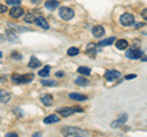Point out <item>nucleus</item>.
Wrapping results in <instances>:
<instances>
[{
	"label": "nucleus",
	"instance_id": "nucleus-14",
	"mask_svg": "<svg viewBox=\"0 0 147 137\" xmlns=\"http://www.w3.org/2000/svg\"><path fill=\"white\" fill-rule=\"evenodd\" d=\"M45 9H48V10H54V9H57L59 6V1L58 0H48V1H45Z\"/></svg>",
	"mask_w": 147,
	"mask_h": 137
},
{
	"label": "nucleus",
	"instance_id": "nucleus-24",
	"mask_svg": "<svg viewBox=\"0 0 147 137\" xmlns=\"http://www.w3.org/2000/svg\"><path fill=\"white\" fill-rule=\"evenodd\" d=\"M75 83H76L77 86H82V87H84V86H87V85H88V81H87L85 77H79V79H76Z\"/></svg>",
	"mask_w": 147,
	"mask_h": 137
},
{
	"label": "nucleus",
	"instance_id": "nucleus-29",
	"mask_svg": "<svg viewBox=\"0 0 147 137\" xmlns=\"http://www.w3.org/2000/svg\"><path fill=\"white\" fill-rule=\"evenodd\" d=\"M6 4H7V5L16 6V5H20V4H21V0H6Z\"/></svg>",
	"mask_w": 147,
	"mask_h": 137
},
{
	"label": "nucleus",
	"instance_id": "nucleus-6",
	"mask_svg": "<svg viewBox=\"0 0 147 137\" xmlns=\"http://www.w3.org/2000/svg\"><path fill=\"white\" fill-rule=\"evenodd\" d=\"M120 76H121L120 72L117 71V70H109V71H107V72L104 74L105 80H107L108 82H114V81H117Z\"/></svg>",
	"mask_w": 147,
	"mask_h": 137
},
{
	"label": "nucleus",
	"instance_id": "nucleus-23",
	"mask_svg": "<svg viewBox=\"0 0 147 137\" xmlns=\"http://www.w3.org/2000/svg\"><path fill=\"white\" fill-rule=\"evenodd\" d=\"M34 20H36L34 13L28 12V13H26V15H25V21L27 22V24H32V22H34Z\"/></svg>",
	"mask_w": 147,
	"mask_h": 137
},
{
	"label": "nucleus",
	"instance_id": "nucleus-9",
	"mask_svg": "<svg viewBox=\"0 0 147 137\" xmlns=\"http://www.w3.org/2000/svg\"><path fill=\"white\" fill-rule=\"evenodd\" d=\"M22 15H24V9H22L21 6H13L12 9H10V16L13 17V19H17V17H21Z\"/></svg>",
	"mask_w": 147,
	"mask_h": 137
},
{
	"label": "nucleus",
	"instance_id": "nucleus-35",
	"mask_svg": "<svg viewBox=\"0 0 147 137\" xmlns=\"http://www.w3.org/2000/svg\"><path fill=\"white\" fill-rule=\"evenodd\" d=\"M5 37H4V36L3 34H0V43H3V42H5Z\"/></svg>",
	"mask_w": 147,
	"mask_h": 137
},
{
	"label": "nucleus",
	"instance_id": "nucleus-32",
	"mask_svg": "<svg viewBox=\"0 0 147 137\" xmlns=\"http://www.w3.org/2000/svg\"><path fill=\"white\" fill-rule=\"evenodd\" d=\"M141 16H142V19H145L147 21V9H144V10H142Z\"/></svg>",
	"mask_w": 147,
	"mask_h": 137
},
{
	"label": "nucleus",
	"instance_id": "nucleus-19",
	"mask_svg": "<svg viewBox=\"0 0 147 137\" xmlns=\"http://www.w3.org/2000/svg\"><path fill=\"white\" fill-rule=\"evenodd\" d=\"M115 47L118 49H120V50H124V49H126L129 47V43H127V40H125V39H119V40H117Z\"/></svg>",
	"mask_w": 147,
	"mask_h": 137
},
{
	"label": "nucleus",
	"instance_id": "nucleus-7",
	"mask_svg": "<svg viewBox=\"0 0 147 137\" xmlns=\"http://www.w3.org/2000/svg\"><path fill=\"white\" fill-rule=\"evenodd\" d=\"M81 111H82V109H80V108H65V109L59 110V113H60L64 118L70 116V115H72L74 113H81Z\"/></svg>",
	"mask_w": 147,
	"mask_h": 137
},
{
	"label": "nucleus",
	"instance_id": "nucleus-4",
	"mask_svg": "<svg viewBox=\"0 0 147 137\" xmlns=\"http://www.w3.org/2000/svg\"><path fill=\"white\" fill-rule=\"evenodd\" d=\"M134 22H135V17H134V15H131V13L126 12L120 16V24L123 26H131Z\"/></svg>",
	"mask_w": 147,
	"mask_h": 137
},
{
	"label": "nucleus",
	"instance_id": "nucleus-21",
	"mask_svg": "<svg viewBox=\"0 0 147 137\" xmlns=\"http://www.w3.org/2000/svg\"><path fill=\"white\" fill-rule=\"evenodd\" d=\"M77 71H79V74L84 75V76H88L91 75V68L87 67V66H80L79 68H77Z\"/></svg>",
	"mask_w": 147,
	"mask_h": 137
},
{
	"label": "nucleus",
	"instance_id": "nucleus-12",
	"mask_svg": "<svg viewBox=\"0 0 147 137\" xmlns=\"http://www.w3.org/2000/svg\"><path fill=\"white\" fill-rule=\"evenodd\" d=\"M44 124H54V122H59L60 121V118H59L57 114H50L47 118H44Z\"/></svg>",
	"mask_w": 147,
	"mask_h": 137
},
{
	"label": "nucleus",
	"instance_id": "nucleus-39",
	"mask_svg": "<svg viewBox=\"0 0 147 137\" xmlns=\"http://www.w3.org/2000/svg\"><path fill=\"white\" fill-rule=\"evenodd\" d=\"M1 56H3V54H1V53H0V58H1Z\"/></svg>",
	"mask_w": 147,
	"mask_h": 137
},
{
	"label": "nucleus",
	"instance_id": "nucleus-27",
	"mask_svg": "<svg viewBox=\"0 0 147 137\" xmlns=\"http://www.w3.org/2000/svg\"><path fill=\"white\" fill-rule=\"evenodd\" d=\"M6 37H7V39L10 40V42H18V40L16 39L17 37H16L15 34H12L10 31H7V32H6Z\"/></svg>",
	"mask_w": 147,
	"mask_h": 137
},
{
	"label": "nucleus",
	"instance_id": "nucleus-15",
	"mask_svg": "<svg viewBox=\"0 0 147 137\" xmlns=\"http://www.w3.org/2000/svg\"><path fill=\"white\" fill-rule=\"evenodd\" d=\"M40 65H42V62H40L36 56H31V60H30V62H28V67L36 68V67H39Z\"/></svg>",
	"mask_w": 147,
	"mask_h": 137
},
{
	"label": "nucleus",
	"instance_id": "nucleus-17",
	"mask_svg": "<svg viewBox=\"0 0 147 137\" xmlns=\"http://www.w3.org/2000/svg\"><path fill=\"white\" fill-rule=\"evenodd\" d=\"M126 120H127V115H126V114H124V115H121L120 118H119V120L112 122V124H110V126H112V127H118L119 125L124 124V122H125Z\"/></svg>",
	"mask_w": 147,
	"mask_h": 137
},
{
	"label": "nucleus",
	"instance_id": "nucleus-1",
	"mask_svg": "<svg viewBox=\"0 0 147 137\" xmlns=\"http://www.w3.org/2000/svg\"><path fill=\"white\" fill-rule=\"evenodd\" d=\"M61 134L65 135V136H76V137H84V136H88V132L87 131H84L81 129H76V127H64V129H61Z\"/></svg>",
	"mask_w": 147,
	"mask_h": 137
},
{
	"label": "nucleus",
	"instance_id": "nucleus-28",
	"mask_svg": "<svg viewBox=\"0 0 147 137\" xmlns=\"http://www.w3.org/2000/svg\"><path fill=\"white\" fill-rule=\"evenodd\" d=\"M42 85L43 86H57V82L52 80H42Z\"/></svg>",
	"mask_w": 147,
	"mask_h": 137
},
{
	"label": "nucleus",
	"instance_id": "nucleus-25",
	"mask_svg": "<svg viewBox=\"0 0 147 137\" xmlns=\"http://www.w3.org/2000/svg\"><path fill=\"white\" fill-rule=\"evenodd\" d=\"M79 53H80V50H79V48H76V47H71V48L67 49V55H70V56H75Z\"/></svg>",
	"mask_w": 147,
	"mask_h": 137
},
{
	"label": "nucleus",
	"instance_id": "nucleus-5",
	"mask_svg": "<svg viewBox=\"0 0 147 137\" xmlns=\"http://www.w3.org/2000/svg\"><path fill=\"white\" fill-rule=\"evenodd\" d=\"M142 54L144 53H142L139 48H131L126 52V58L132 59V60H136V59H141Z\"/></svg>",
	"mask_w": 147,
	"mask_h": 137
},
{
	"label": "nucleus",
	"instance_id": "nucleus-18",
	"mask_svg": "<svg viewBox=\"0 0 147 137\" xmlns=\"http://www.w3.org/2000/svg\"><path fill=\"white\" fill-rule=\"evenodd\" d=\"M69 98L70 99H74V100H86L87 97L84 94H80V93H76V92H72L69 94Z\"/></svg>",
	"mask_w": 147,
	"mask_h": 137
},
{
	"label": "nucleus",
	"instance_id": "nucleus-2",
	"mask_svg": "<svg viewBox=\"0 0 147 137\" xmlns=\"http://www.w3.org/2000/svg\"><path fill=\"white\" fill-rule=\"evenodd\" d=\"M34 75L32 74H26V75H18V74H12L11 80L16 83H27V82H31L33 80Z\"/></svg>",
	"mask_w": 147,
	"mask_h": 137
},
{
	"label": "nucleus",
	"instance_id": "nucleus-13",
	"mask_svg": "<svg viewBox=\"0 0 147 137\" xmlns=\"http://www.w3.org/2000/svg\"><path fill=\"white\" fill-rule=\"evenodd\" d=\"M104 28L102 26H94L93 28H92V34L94 36V37H97V38H100V37H103V34H104Z\"/></svg>",
	"mask_w": 147,
	"mask_h": 137
},
{
	"label": "nucleus",
	"instance_id": "nucleus-26",
	"mask_svg": "<svg viewBox=\"0 0 147 137\" xmlns=\"http://www.w3.org/2000/svg\"><path fill=\"white\" fill-rule=\"evenodd\" d=\"M9 27H11L13 31H17V32H26V31H30L28 28H24L21 26H16V25H12V24H9Z\"/></svg>",
	"mask_w": 147,
	"mask_h": 137
},
{
	"label": "nucleus",
	"instance_id": "nucleus-31",
	"mask_svg": "<svg viewBox=\"0 0 147 137\" xmlns=\"http://www.w3.org/2000/svg\"><path fill=\"white\" fill-rule=\"evenodd\" d=\"M6 11H7V7L5 5H1V4H0V13H5Z\"/></svg>",
	"mask_w": 147,
	"mask_h": 137
},
{
	"label": "nucleus",
	"instance_id": "nucleus-3",
	"mask_svg": "<svg viewBox=\"0 0 147 137\" xmlns=\"http://www.w3.org/2000/svg\"><path fill=\"white\" fill-rule=\"evenodd\" d=\"M74 15H75L74 10L70 9V7H67V6H63V7L59 9V16H60L63 20H65V21L71 20L74 17Z\"/></svg>",
	"mask_w": 147,
	"mask_h": 137
},
{
	"label": "nucleus",
	"instance_id": "nucleus-20",
	"mask_svg": "<svg viewBox=\"0 0 147 137\" xmlns=\"http://www.w3.org/2000/svg\"><path fill=\"white\" fill-rule=\"evenodd\" d=\"M114 42H115V37H109L107 39H103V40H100V42L98 43L99 47H104V45H110V44H113Z\"/></svg>",
	"mask_w": 147,
	"mask_h": 137
},
{
	"label": "nucleus",
	"instance_id": "nucleus-10",
	"mask_svg": "<svg viewBox=\"0 0 147 137\" xmlns=\"http://www.w3.org/2000/svg\"><path fill=\"white\" fill-rule=\"evenodd\" d=\"M11 99V93L6 89H1L0 91V102L1 103H7Z\"/></svg>",
	"mask_w": 147,
	"mask_h": 137
},
{
	"label": "nucleus",
	"instance_id": "nucleus-34",
	"mask_svg": "<svg viewBox=\"0 0 147 137\" xmlns=\"http://www.w3.org/2000/svg\"><path fill=\"white\" fill-rule=\"evenodd\" d=\"M125 79H126V80H132V79H136V75H134V74H132V75H127V76L125 77Z\"/></svg>",
	"mask_w": 147,
	"mask_h": 137
},
{
	"label": "nucleus",
	"instance_id": "nucleus-36",
	"mask_svg": "<svg viewBox=\"0 0 147 137\" xmlns=\"http://www.w3.org/2000/svg\"><path fill=\"white\" fill-rule=\"evenodd\" d=\"M6 136H7V137H12V136H15V137H16L17 135H16V134H12V132H10V134H7Z\"/></svg>",
	"mask_w": 147,
	"mask_h": 137
},
{
	"label": "nucleus",
	"instance_id": "nucleus-37",
	"mask_svg": "<svg viewBox=\"0 0 147 137\" xmlns=\"http://www.w3.org/2000/svg\"><path fill=\"white\" fill-rule=\"evenodd\" d=\"M40 1H42V0H32V3L33 4H39Z\"/></svg>",
	"mask_w": 147,
	"mask_h": 137
},
{
	"label": "nucleus",
	"instance_id": "nucleus-22",
	"mask_svg": "<svg viewBox=\"0 0 147 137\" xmlns=\"http://www.w3.org/2000/svg\"><path fill=\"white\" fill-rule=\"evenodd\" d=\"M49 72H50V66L47 65V66H44V68H42V70L38 72V75L42 76V77H47L49 75Z\"/></svg>",
	"mask_w": 147,
	"mask_h": 137
},
{
	"label": "nucleus",
	"instance_id": "nucleus-11",
	"mask_svg": "<svg viewBox=\"0 0 147 137\" xmlns=\"http://www.w3.org/2000/svg\"><path fill=\"white\" fill-rule=\"evenodd\" d=\"M34 24H36L37 26L42 27V28H44V30H49V24H48L47 21H45L44 17H36Z\"/></svg>",
	"mask_w": 147,
	"mask_h": 137
},
{
	"label": "nucleus",
	"instance_id": "nucleus-16",
	"mask_svg": "<svg viewBox=\"0 0 147 137\" xmlns=\"http://www.w3.org/2000/svg\"><path fill=\"white\" fill-rule=\"evenodd\" d=\"M40 100H42V103L44 104V105H48V107L53 104V97H52L50 94H44V95H42Z\"/></svg>",
	"mask_w": 147,
	"mask_h": 137
},
{
	"label": "nucleus",
	"instance_id": "nucleus-33",
	"mask_svg": "<svg viewBox=\"0 0 147 137\" xmlns=\"http://www.w3.org/2000/svg\"><path fill=\"white\" fill-rule=\"evenodd\" d=\"M55 76H57V77H63V76H64V71H58V72H55Z\"/></svg>",
	"mask_w": 147,
	"mask_h": 137
},
{
	"label": "nucleus",
	"instance_id": "nucleus-30",
	"mask_svg": "<svg viewBox=\"0 0 147 137\" xmlns=\"http://www.w3.org/2000/svg\"><path fill=\"white\" fill-rule=\"evenodd\" d=\"M11 56H12V59H16V60H20V59L22 58L21 54H18V53H16V52H12V53H11Z\"/></svg>",
	"mask_w": 147,
	"mask_h": 137
},
{
	"label": "nucleus",
	"instance_id": "nucleus-8",
	"mask_svg": "<svg viewBox=\"0 0 147 137\" xmlns=\"http://www.w3.org/2000/svg\"><path fill=\"white\" fill-rule=\"evenodd\" d=\"M86 54L90 58H94L96 54H97V44H94V43H88V44H87Z\"/></svg>",
	"mask_w": 147,
	"mask_h": 137
},
{
	"label": "nucleus",
	"instance_id": "nucleus-38",
	"mask_svg": "<svg viewBox=\"0 0 147 137\" xmlns=\"http://www.w3.org/2000/svg\"><path fill=\"white\" fill-rule=\"evenodd\" d=\"M141 60H142V61H147V56H145V58H141Z\"/></svg>",
	"mask_w": 147,
	"mask_h": 137
}]
</instances>
